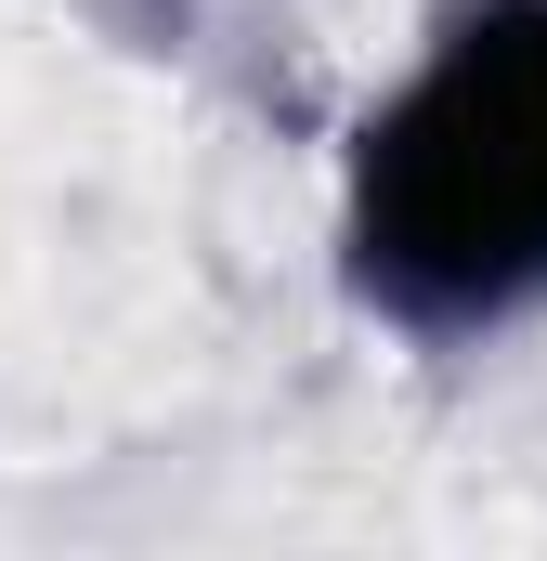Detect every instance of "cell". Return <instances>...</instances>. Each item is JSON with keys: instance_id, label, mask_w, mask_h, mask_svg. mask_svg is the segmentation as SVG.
Wrapping results in <instances>:
<instances>
[{"instance_id": "1", "label": "cell", "mask_w": 547, "mask_h": 561, "mask_svg": "<svg viewBox=\"0 0 547 561\" xmlns=\"http://www.w3.org/2000/svg\"><path fill=\"white\" fill-rule=\"evenodd\" d=\"M339 249L405 340H482L547 300V0L443 13L352 144Z\"/></svg>"}]
</instances>
